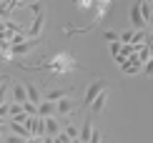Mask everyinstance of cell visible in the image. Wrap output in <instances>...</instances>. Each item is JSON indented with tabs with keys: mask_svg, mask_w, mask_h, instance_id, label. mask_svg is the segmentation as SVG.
I'll return each mask as SVG.
<instances>
[{
	"mask_svg": "<svg viewBox=\"0 0 153 143\" xmlns=\"http://www.w3.org/2000/svg\"><path fill=\"white\" fill-rule=\"evenodd\" d=\"M38 70H50L53 75H63V73H73V70H80L78 58H73L68 50H60V53L50 55L48 60H43L40 66H35Z\"/></svg>",
	"mask_w": 153,
	"mask_h": 143,
	"instance_id": "1",
	"label": "cell"
},
{
	"mask_svg": "<svg viewBox=\"0 0 153 143\" xmlns=\"http://www.w3.org/2000/svg\"><path fill=\"white\" fill-rule=\"evenodd\" d=\"M105 88V78L103 75H95L91 83H88V88H85V95H83V101H80V106L78 108H85V106H93V101L100 95V90Z\"/></svg>",
	"mask_w": 153,
	"mask_h": 143,
	"instance_id": "2",
	"label": "cell"
},
{
	"mask_svg": "<svg viewBox=\"0 0 153 143\" xmlns=\"http://www.w3.org/2000/svg\"><path fill=\"white\" fill-rule=\"evenodd\" d=\"M111 10V0H103V3H95V13H93V20L88 28H80V30H73V28H65V33L68 35H75V33H88V30H93L95 25H98L100 20H103V15Z\"/></svg>",
	"mask_w": 153,
	"mask_h": 143,
	"instance_id": "3",
	"label": "cell"
},
{
	"mask_svg": "<svg viewBox=\"0 0 153 143\" xmlns=\"http://www.w3.org/2000/svg\"><path fill=\"white\" fill-rule=\"evenodd\" d=\"M128 18H131L133 30H146V28H148V25H146V20H143V15H141L138 3H131V5H128Z\"/></svg>",
	"mask_w": 153,
	"mask_h": 143,
	"instance_id": "4",
	"label": "cell"
},
{
	"mask_svg": "<svg viewBox=\"0 0 153 143\" xmlns=\"http://www.w3.org/2000/svg\"><path fill=\"white\" fill-rule=\"evenodd\" d=\"M25 128L30 131V136H33V138H45V121H43L40 115H35V118H28Z\"/></svg>",
	"mask_w": 153,
	"mask_h": 143,
	"instance_id": "5",
	"label": "cell"
},
{
	"mask_svg": "<svg viewBox=\"0 0 153 143\" xmlns=\"http://www.w3.org/2000/svg\"><path fill=\"white\" fill-rule=\"evenodd\" d=\"M10 90H13V103H18V106L28 103V90H25V83H20V80H13Z\"/></svg>",
	"mask_w": 153,
	"mask_h": 143,
	"instance_id": "6",
	"label": "cell"
},
{
	"mask_svg": "<svg viewBox=\"0 0 153 143\" xmlns=\"http://www.w3.org/2000/svg\"><path fill=\"white\" fill-rule=\"evenodd\" d=\"M43 23H45V13H40V15H35L33 25H30V28L25 30L30 40H35V38H40V33H43Z\"/></svg>",
	"mask_w": 153,
	"mask_h": 143,
	"instance_id": "7",
	"label": "cell"
},
{
	"mask_svg": "<svg viewBox=\"0 0 153 143\" xmlns=\"http://www.w3.org/2000/svg\"><path fill=\"white\" fill-rule=\"evenodd\" d=\"M108 95H111V93H108V88H103V90H100V95H98V98L93 101V106H91V113H93V115H100V113L105 110Z\"/></svg>",
	"mask_w": 153,
	"mask_h": 143,
	"instance_id": "8",
	"label": "cell"
},
{
	"mask_svg": "<svg viewBox=\"0 0 153 143\" xmlns=\"http://www.w3.org/2000/svg\"><path fill=\"white\" fill-rule=\"evenodd\" d=\"M93 131H95V128H93V118H91V115H88V118L83 121V126H80L78 141H80V143H88V141H91V136H93Z\"/></svg>",
	"mask_w": 153,
	"mask_h": 143,
	"instance_id": "9",
	"label": "cell"
},
{
	"mask_svg": "<svg viewBox=\"0 0 153 143\" xmlns=\"http://www.w3.org/2000/svg\"><path fill=\"white\" fill-rule=\"evenodd\" d=\"M73 110H75V103L71 98H63V101H58V106H55V118H58V115H71Z\"/></svg>",
	"mask_w": 153,
	"mask_h": 143,
	"instance_id": "10",
	"label": "cell"
},
{
	"mask_svg": "<svg viewBox=\"0 0 153 143\" xmlns=\"http://www.w3.org/2000/svg\"><path fill=\"white\" fill-rule=\"evenodd\" d=\"M43 121H45V136H48V138H55V136H58V133L63 131L55 115H53V118H43Z\"/></svg>",
	"mask_w": 153,
	"mask_h": 143,
	"instance_id": "11",
	"label": "cell"
},
{
	"mask_svg": "<svg viewBox=\"0 0 153 143\" xmlns=\"http://www.w3.org/2000/svg\"><path fill=\"white\" fill-rule=\"evenodd\" d=\"M55 106H58V103L43 101L40 106H38V115H40V118H53V115H55Z\"/></svg>",
	"mask_w": 153,
	"mask_h": 143,
	"instance_id": "12",
	"label": "cell"
},
{
	"mask_svg": "<svg viewBox=\"0 0 153 143\" xmlns=\"http://www.w3.org/2000/svg\"><path fill=\"white\" fill-rule=\"evenodd\" d=\"M8 126H10V133H13V136H20V138H25V141H30V138H33V136H30V131L23 126V123H15V121H10Z\"/></svg>",
	"mask_w": 153,
	"mask_h": 143,
	"instance_id": "13",
	"label": "cell"
},
{
	"mask_svg": "<svg viewBox=\"0 0 153 143\" xmlns=\"http://www.w3.org/2000/svg\"><path fill=\"white\" fill-rule=\"evenodd\" d=\"M33 48H35V40H30V38H28V40L20 43V45H13V55H15V58L18 55H28Z\"/></svg>",
	"mask_w": 153,
	"mask_h": 143,
	"instance_id": "14",
	"label": "cell"
},
{
	"mask_svg": "<svg viewBox=\"0 0 153 143\" xmlns=\"http://www.w3.org/2000/svg\"><path fill=\"white\" fill-rule=\"evenodd\" d=\"M63 98H68V90L65 88H50L48 93H45V101H50V103H58Z\"/></svg>",
	"mask_w": 153,
	"mask_h": 143,
	"instance_id": "15",
	"label": "cell"
},
{
	"mask_svg": "<svg viewBox=\"0 0 153 143\" xmlns=\"http://www.w3.org/2000/svg\"><path fill=\"white\" fill-rule=\"evenodd\" d=\"M13 86V78L10 75H3V78H0V106H5V103H8V101H5V95H8V88Z\"/></svg>",
	"mask_w": 153,
	"mask_h": 143,
	"instance_id": "16",
	"label": "cell"
},
{
	"mask_svg": "<svg viewBox=\"0 0 153 143\" xmlns=\"http://www.w3.org/2000/svg\"><path fill=\"white\" fill-rule=\"evenodd\" d=\"M25 90H28V101L38 106V101H40V90H38V86L35 83H25Z\"/></svg>",
	"mask_w": 153,
	"mask_h": 143,
	"instance_id": "17",
	"label": "cell"
},
{
	"mask_svg": "<svg viewBox=\"0 0 153 143\" xmlns=\"http://www.w3.org/2000/svg\"><path fill=\"white\" fill-rule=\"evenodd\" d=\"M138 8H141V15H143L146 25H148L151 15H153V3H148V0H141V3H138Z\"/></svg>",
	"mask_w": 153,
	"mask_h": 143,
	"instance_id": "18",
	"label": "cell"
},
{
	"mask_svg": "<svg viewBox=\"0 0 153 143\" xmlns=\"http://www.w3.org/2000/svg\"><path fill=\"white\" fill-rule=\"evenodd\" d=\"M63 133H65L71 141H78V133H80V128L75 126V123H65V126H63Z\"/></svg>",
	"mask_w": 153,
	"mask_h": 143,
	"instance_id": "19",
	"label": "cell"
},
{
	"mask_svg": "<svg viewBox=\"0 0 153 143\" xmlns=\"http://www.w3.org/2000/svg\"><path fill=\"white\" fill-rule=\"evenodd\" d=\"M151 50H153V48H151V45H148V43H146V45H143V48H138V50H136V55H138V60H141V63H143V66H146V63H148V60H151Z\"/></svg>",
	"mask_w": 153,
	"mask_h": 143,
	"instance_id": "20",
	"label": "cell"
},
{
	"mask_svg": "<svg viewBox=\"0 0 153 143\" xmlns=\"http://www.w3.org/2000/svg\"><path fill=\"white\" fill-rule=\"evenodd\" d=\"M133 35H136V30H133V28L120 30V33H118V40L123 43V45H131V43H133Z\"/></svg>",
	"mask_w": 153,
	"mask_h": 143,
	"instance_id": "21",
	"label": "cell"
},
{
	"mask_svg": "<svg viewBox=\"0 0 153 143\" xmlns=\"http://www.w3.org/2000/svg\"><path fill=\"white\" fill-rule=\"evenodd\" d=\"M23 113L25 115H28V118H35V115H38V106H35V103H23Z\"/></svg>",
	"mask_w": 153,
	"mask_h": 143,
	"instance_id": "22",
	"label": "cell"
},
{
	"mask_svg": "<svg viewBox=\"0 0 153 143\" xmlns=\"http://www.w3.org/2000/svg\"><path fill=\"white\" fill-rule=\"evenodd\" d=\"M3 143H28V141H25V138H20V136H5V138H3Z\"/></svg>",
	"mask_w": 153,
	"mask_h": 143,
	"instance_id": "23",
	"label": "cell"
},
{
	"mask_svg": "<svg viewBox=\"0 0 153 143\" xmlns=\"http://www.w3.org/2000/svg\"><path fill=\"white\" fill-rule=\"evenodd\" d=\"M103 38H105L108 43H120V40H118V33H116V30H105V35H103Z\"/></svg>",
	"mask_w": 153,
	"mask_h": 143,
	"instance_id": "24",
	"label": "cell"
},
{
	"mask_svg": "<svg viewBox=\"0 0 153 143\" xmlns=\"http://www.w3.org/2000/svg\"><path fill=\"white\" fill-rule=\"evenodd\" d=\"M108 48H111V55H113V60L120 55V43H108Z\"/></svg>",
	"mask_w": 153,
	"mask_h": 143,
	"instance_id": "25",
	"label": "cell"
},
{
	"mask_svg": "<svg viewBox=\"0 0 153 143\" xmlns=\"http://www.w3.org/2000/svg\"><path fill=\"white\" fill-rule=\"evenodd\" d=\"M93 0H80V3H75V8H78V10H88V8H93Z\"/></svg>",
	"mask_w": 153,
	"mask_h": 143,
	"instance_id": "26",
	"label": "cell"
},
{
	"mask_svg": "<svg viewBox=\"0 0 153 143\" xmlns=\"http://www.w3.org/2000/svg\"><path fill=\"white\" fill-rule=\"evenodd\" d=\"M23 113V106H18V103H10V118H15V115Z\"/></svg>",
	"mask_w": 153,
	"mask_h": 143,
	"instance_id": "27",
	"label": "cell"
},
{
	"mask_svg": "<svg viewBox=\"0 0 153 143\" xmlns=\"http://www.w3.org/2000/svg\"><path fill=\"white\" fill-rule=\"evenodd\" d=\"M53 143H71V138H68V136H65V133L60 131V133H58V136L53 138Z\"/></svg>",
	"mask_w": 153,
	"mask_h": 143,
	"instance_id": "28",
	"label": "cell"
},
{
	"mask_svg": "<svg viewBox=\"0 0 153 143\" xmlns=\"http://www.w3.org/2000/svg\"><path fill=\"white\" fill-rule=\"evenodd\" d=\"M148 28H151V30H153V15H151V20H148Z\"/></svg>",
	"mask_w": 153,
	"mask_h": 143,
	"instance_id": "29",
	"label": "cell"
},
{
	"mask_svg": "<svg viewBox=\"0 0 153 143\" xmlns=\"http://www.w3.org/2000/svg\"><path fill=\"white\" fill-rule=\"evenodd\" d=\"M148 45H153V35H148Z\"/></svg>",
	"mask_w": 153,
	"mask_h": 143,
	"instance_id": "30",
	"label": "cell"
},
{
	"mask_svg": "<svg viewBox=\"0 0 153 143\" xmlns=\"http://www.w3.org/2000/svg\"><path fill=\"white\" fill-rule=\"evenodd\" d=\"M0 143H3V138H0Z\"/></svg>",
	"mask_w": 153,
	"mask_h": 143,
	"instance_id": "31",
	"label": "cell"
}]
</instances>
